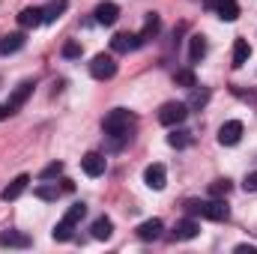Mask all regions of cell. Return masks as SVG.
Here are the masks:
<instances>
[{"label": "cell", "mask_w": 257, "mask_h": 254, "mask_svg": "<svg viewBox=\"0 0 257 254\" xmlns=\"http://www.w3.org/2000/svg\"><path fill=\"white\" fill-rule=\"evenodd\" d=\"M186 209H189V215H200V218H209V221H227L230 218V206L221 197H212V200H189Z\"/></svg>", "instance_id": "cell-1"}, {"label": "cell", "mask_w": 257, "mask_h": 254, "mask_svg": "<svg viewBox=\"0 0 257 254\" xmlns=\"http://www.w3.org/2000/svg\"><path fill=\"white\" fill-rule=\"evenodd\" d=\"M132 126H135V114L126 111V108H114V111L105 117V123H102L105 135L114 138V141H126V138H132V135H128Z\"/></svg>", "instance_id": "cell-2"}, {"label": "cell", "mask_w": 257, "mask_h": 254, "mask_svg": "<svg viewBox=\"0 0 257 254\" xmlns=\"http://www.w3.org/2000/svg\"><path fill=\"white\" fill-rule=\"evenodd\" d=\"M84 215H87V206H84V203H72V206L66 209L63 221H57V227H54V233H51V236H54L57 242H66V239L72 236L75 224H78V221H81Z\"/></svg>", "instance_id": "cell-3"}, {"label": "cell", "mask_w": 257, "mask_h": 254, "mask_svg": "<svg viewBox=\"0 0 257 254\" xmlns=\"http://www.w3.org/2000/svg\"><path fill=\"white\" fill-rule=\"evenodd\" d=\"M186 117H189V105L186 102H168L159 111V123L162 126H180Z\"/></svg>", "instance_id": "cell-4"}, {"label": "cell", "mask_w": 257, "mask_h": 254, "mask_svg": "<svg viewBox=\"0 0 257 254\" xmlns=\"http://www.w3.org/2000/svg\"><path fill=\"white\" fill-rule=\"evenodd\" d=\"M90 75H93L96 81H111V78L117 75V60H114L111 54H96L93 63H90Z\"/></svg>", "instance_id": "cell-5"}, {"label": "cell", "mask_w": 257, "mask_h": 254, "mask_svg": "<svg viewBox=\"0 0 257 254\" xmlns=\"http://www.w3.org/2000/svg\"><path fill=\"white\" fill-rule=\"evenodd\" d=\"M242 138V123L239 120H227L224 126L218 129V144L221 147H236Z\"/></svg>", "instance_id": "cell-6"}, {"label": "cell", "mask_w": 257, "mask_h": 254, "mask_svg": "<svg viewBox=\"0 0 257 254\" xmlns=\"http://www.w3.org/2000/svg\"><path fill=\"white\" fill-rule=\"evenodd\" d=\"M81 168H84V174H87V177H102V174H105V168H108V162H105V156H102V153H87V156L81 159Z\"/></svg>", "instance_id": "cell-7"}, {"label": "cell", "mask_w": 257, "mask_h": 254, "mask_svg": "<svg viewBox=\"0 0 257 254\" xmlns=\"http://www.w3.org/2000/svg\"><path fill=\"white\" fill-rule=\"evenodd\" d=\"M144 42H141V36H135V33H117L114 39H111V51H117V54H128V51H135V48H141Z\"/></svg>", "instance_id": "cell-8"}, {"label": "cell", "mask_w": 257, "mask_h": 254, "mask_svg": "<svg viewBox=\"0 0 257 254\" xmlns=\"http://www.w3.org/2000/svg\"><path fill=\"white\" fill-rule=\"evenodd\" d=\"M144 183H147L153 191L165 189V183H168V171H165V165H150V168L144 171Z\"/></svg>", "instance_id": "cell-9"}, {"label": "cell", "mask_w": 257, "mask_h": 254, "mask_svg": "<svg viewBox=\"0 0 257 254\" xmlns=\"http://www.w3.org/2000/svg\"><path fill=\"white\" fill-rule=\"evenodd\" d=\"M30 93H33V81H21V84L12 90V96H9V102H6V105L12 108V114H15V111H18V108L30 99Z\"/></svg>", "instance_id": "cell-10"}, {"label": "cell", "mask_w": 257, "mask_h": 254, "mask_svg": "<svg viewBox=\"0 0 257 254\" xmlns=\"http://www.w3.org/2000/svg\"><path fill=\"white\" fill-rule=\"evenodd\" d=\"M117 18H120V6H117V3H99V6H96V24L111 27Z\"/></svg>", "instance_id": "cell-11"}, {"label": "cell", "mask_w": 257, "mask_h": 254, "mask_svg": "<svg viewBox=\"0 0 257 254\" xmlns=\"http://www.w3.org/2000/svg\"><path fill=\"white\" fill-rule=\"evenodd\" d=\"M27 245H30L27 233H18V230H3L0 233V248H27Z\"/></svg>", "instance_id": "cell-12"}, {"label": "cell", "mask_w": 257, "mask_h": 254, "mask_svg": "<svg viewBox=\"0 0 257 254\" xmlns=\"http://www.w3.org/2000/svg\"><path fill=\"white\" fill-rule=\"evenodd\" d=\"M197 233H200V224L194 218H183L174 224V239H194Z\"/></svg>", "instance_id": "cell-13"}, {"label": "cell", "mask_w": 257, "mask_h": 254, "mask_svg": "<svg viewBox=\"0 0 257 254\" xmlns=\"http://www.w3.org/2000/svg\"><path fill=\"white\" fill-rule=\"evenodd\" d=\"M27 183H30V177H27V174L15 177V180H12V183L6 186V189L0 191V197H3V200H15V197H21V194L27 191Z\"/></svg>", "instance_id": "cell-14"}, {"label": "cell", "mask_w": 257, "mask_h": 254, "mask_svg": "<svg viewBox=\"0 0 257 254\" xmlns=\"http://www.w3.org/2000/svg\"><path fill=\"white\" fill-rule=\"evenodd\" d=\"M162 218H150V221H144L141 227H138V239H144V242H150V239H159L162 236Z\"/></svg>", "instance_id": "cell-15"}, {"label": "cell", "mask_w": 257, "mask_h": 254, "mask_svg": "<svg viewBox=\"0 0 257 254\" xmlns=\"http://www.w3.org/2000/svg\"><path fill=\"white\" fill-rule=\"evenodd\" d=\"M215 12H218L221 21H236L239 18V3L236 0H218L215 3Z\"/></svg>", "instance_id": "cell-16"}, {"label": "cell", "mask_w": 257, "mask_h": 254, "mask_svg": "<svg viewBox=\"0 0 257 254\" xmlns=\"http://www.w3.org/2000/svg\"><path fill=\"white\" fill-rule=\"evenodd\" d=\"M66 9H69V0H51V3L42 9V18H45V24H54V21L63 15Z\"/></svg>", "instance_id": "cell-17"}, {"label": "cell", "mask_w": 257, "mask_h": 254, "mask_svg": "<svg viewBox=\"0 0 257 254\" xmlns=\"http://www.w3.org/2000/svg\"><path fill=\"white\" fill-rule=\"evenodd\" d=\"M18 24H21V27H39V24H45V18H42V9H36V6H30V9H21V15H18Z\"/></svg>", "instance_id": "cell-18"}, {"label": "cell", "mask_w": 257, "mask_h": 254, "mask_svg": "<svg viewBox=\"0 0 257 254\" xmlns=\"http://www.w3.org/2000/svg\"><path fill=\"white\" fill-rule=\"evenodd\" d=\"M248 57H251V45H248V39H236L233 42V66L239 69V66L248 63Z\"/></svg>", "instance_id": "cell-19"}, {"label": "cell", "mask_w": 257, "mask_h": 254, "mask_svg": "<svg viewBox=\"0 0 257 254\" xmlns=\"http://www.w3.org/2000/svg\"><path fill=\"white\" fill-rule=\"evenodd\" d=\"M111 233H114V221H111V218L102 215V218L93 221V236H96V239H111Z\"/></svg>", "instance_id": "cell-20"}, {"label": "cell", "mask_w": 257, "mask_h": 254, "mask_svg": "<svg viewBox=\"0 0 257 254\" xmlns=\"http://www.w3.org/2000/svg\"><path fill=\"white\" fill-rule=\"evenodd\" d=\"M159 30H162V21H159L156 12H150V15H147V24H144V33H138V36H141V42H147V39H153Z\"/></svg>", "instance_id": "cell-21"}, {"label": "cell", "mask_w": 257, "mask_h": 254, "mask_svg": "<svg viewBox=\"0 0 257 254\" xmlns=\"http://www.w3.org/2000/svg\"><path fill=\"white\" fill-rule=\"evenodd\" d=\"M24 48V36L21 33H12V36H6L3 42H0V51L3 54H15V51H21Z\"/></svg>", "instance_id": "cell-22"}, {"label": "cell", "mask_w": 257, "mask_h": 254, "mask_svg": "<svg viewBox=\"0 0 257 254\" xmlns=\"http://www.w3.org/2000/svg\"><path fill=\"white\" fill-rule=\"evenodd\" d=\"M203 54H206V39H203V36H192V45H189V57H192V63H197Z\"/></svg>", "instance_id": "cell-23"}, {"label": "cell", "mask_w": 257, "mask_h": 254, "mask_svg": "<svg viewBox=\"0 0 257 254\" xmlns=\"http://www.w3.org/2000/svg\"><path fill=\"white\" fill-rule=\"evenodd\" d=\"M168 144L177 147V150H180V147H189V144H192V132H183V129L177 132V129H174V132L168 135Z\"/></svg>", "instance_id": "cell-24"}, {"label": "cell", "mask_w": 257, "mask_h": 254, "mask_svg": "<svg viewBox=\"0 0 257 254\" xmlns=\"http://www.w3.org/2000/svg\"><path fill=\"white\" fill-rule=\"evenodd\" d=\"M230 189H233L230 180H215V183H209V194H212V197H227Z\"/></svg>", "instance_id": "cell-25"}, {"label": "cell", "mask_w": 257, "mask_h": 254, "mask_svg": "<svg viewBox=\"0 0 257 254\" xmlns=\"http://www.w3.org/2000/svg\"><path fill=\"white\" fill-rule=\"evenodd\" d=\"M174 81H177L180 87H189V90H192V87H197V81H194V72H192V69H180V72L174 75Z\"/></svg>", "instance_id": "cell-26"}, {"label": "cell", "mask_w": 257, "mask_h": 254, "mask_svg": "<svg viewBox=\"0 0 257 254\" xmlns=\"http://www.w3.org/2000/svg\"><path fill=\"white\" fill-rule=\"evenodd\" d=\"M206 102H209V90H194L192 87V99H189L186 105H189V108H203Z\"/></svg>", "instance_id": "cell-27"}, {"label": "cell", "mask_w": 257, "mask_h": 254, "mask_svg": "<svg viewBox=\"0 0 257 254\" xmlns=\"http://www.w3.org/2000/svg\"><path fill=\"white\" fill-rule=\"evenodd\" d=\"M60 191H63V189H57V186H39L33 194H36L39 200H57V197H60Z\"/></svg>", "instance_id": "cell-28"}, {"label": "cell", "mask_w": 257, "mask_h": 254, "mask_svg": "<svg viewBox=\"0 0 257 254\" xmlns=\"http://www.w3.org/2000/svg\"><path fill=\"white\" fill-rule=\"evenodd\" d=\"M60 174H63V165H60V162H54V165H48L39 177H42V180H57Z\"/></svg>", "instance_id": "cell-29"}, {"label": "cell", "mask_w": 257, "mask_h": 254, "mask_svg": "<svg viewBox=\"0 0 257 254\" xmlns=\"http://www.w3.org/2000/svg\"><path fill=\"white\" fill-rule=\"evenodd\" d=\"M63 57H69V60L81 57V45H78V42H66L63 45Z\"/></svg>", "instance_id": "cell-30"}, {"label": "cell", "mask_w": 257, "mask_h": 254, "mask_svg": "<svg viewBox=\"0 0 257 254\" xmlns=\"http://www.w3.org/2000/svg\"><path fill=\"white\" fill-rule=\"evenodd\" d=\"M242 189H245V191H257V171H251V174L245 177V183H242Z\"/></svg>", "instance_id": "cell-31"}, {"label": "cell", "mask_w": 257, "mask_h": 254, "mask_svg": "<svg viewBox=\"0 0 257 254\" xmlns=\"http://www.w3.org/2000/svg\"><path fill=\"white\" fill-rule=\"evenodd\" d=\"M254 245H236V254H254Z\"/></svg>", "instance_id": "cell-32"}, {"label": "cell", "mask_w": 257, "mask_h": 254, "mask_svg": "<svg viewBox=\"0 0 257 254\" xmlns=\"http://www.w3.org/2000/svg\"><path fill=\"white\" fill-rule=\"evenodd\" d=\"M9 114H12V108H9V105H0V120H6Z\"/></svg>", "instance_id": "cell-33"}, {"label": "cell", "mask_w": 257, "mask_h": 254, "mask_svg": "<svg viewBox=\"0 0 257 254\" xmlns=\"http://www.w3.org/2000/svg\"><path fill=\"white\" fill-rule=\"evenodd\" d=\"M215 3H218V0H206V6H209V9H215Z\"/></svg>", "instance_id": "cell-34"}]
</instances>
